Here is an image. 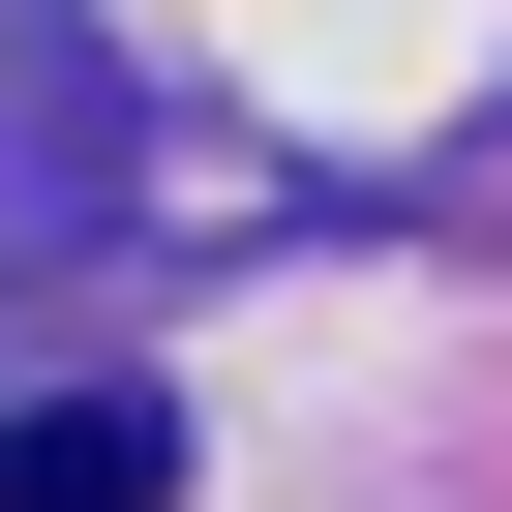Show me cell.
<instances>
[{"label":"cell","instance_id":"6da1fadb","mask_svg":"<svg viewBox=\"0 0 512 512\" xmlns=\"http://www.w3.org/2000/svg\"><path fill=\"white\" fill-rule=\"evenodd\" d=\"M0 512H181V422H151V392H61V422H0Z\"/></svg>","mask_w":512,"mask_h":512}]
</instances>
